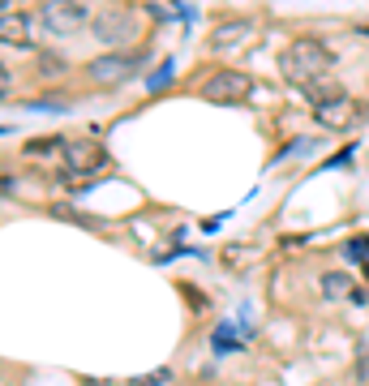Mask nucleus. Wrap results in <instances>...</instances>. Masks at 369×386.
Wrapping results in <instances>:
<instances>
[{"label": "nucleus", "instance_id": "obj_1", "mask_svg": "<svg viewBox=\"0 0 369 386\" xmlns=\"http://www.w3.org/2000/svg\"><path fill=\"white\" fill-rule=\"evenodd\" d=\"M331 65H335V52L322 43V39H292L288 47H284V56H279V69H284V78L292 82V86H309V82H318V78H327L331 73Z\"/></svg>", "mask_w": 369, "mask_h": 386}, {"label": "nucleus", "instance_id": "obj_10", "mask_svg": "<svg viewBox=\"0 0 369 386\" xmlns=\"http://www.w3.org/2000/svg\"><path fill=\"white\" fill-rule=\"evenodd\" d=\"M249 22H224L215 35H210V43H215V47H236V43H245L249 39Z\"/></svg>", "mask_w": 369, "mask_h": 386}, {"label": "nucleus", "instance_id": "obj_15", "mask_svg": "<svg viewBox=\"0 0 369 386\" xmlns=\"http://www.w3.org/2000/svg\"><path fill=\"white\" fill-rule=\"evenodd\" d=\"M172 73H176V65H172V61H164V69L150 78V86H168V82H172Z\"/></svg>", "mask_w": 369, "mask_h": 386}, {"label": "nucleus", "instance_id": "obj_4", "mask_svg": "<svg viewBox=\"0 0 369 386\" xmlns=\"http://www.w3.org/2000/svg\"><path fill=\"white\" fill-rule=\"evenodd\" d=\"M39 18L52 35H78L86 26V5L82 0H43Z\"/></svg>", "mask_w": 369, "mask_h": 386}, {"label": "nucleus", "instance_id": "obj_14", "mask_svg": "<svg viewBox=\"0 0 369 386\" xmlns=\"http://www.w3.org/2000/svg\"><path fill=\"white\" fill-rule=\"evenodd\" d=\"M164 382H172V369H155L146 378H133V386H164Z\"/></svg>", "mask_w": 369, "mask_h": 386}, {"label": "nucleus", "instance_id": "obj_6", "mask_svg": "<svg viewBox=\"0 0 369 386\" xmlns=\"http://www.w3.org/2000/svg\"><path fill=\"white\" fill-rule=\"evenodd\" d=\"M95 39H103V43L133 39V18L129 13H103V18H95Z\"/></svg>", "mask_w": 369, "mask_h": 386}, {"label": "nucleus", "instance_id": "obj_12", "mask_svg": "<svg viewBox=\"0 0 369 386\" xmlns=\"http://www.w3.org/2000/svg\"><path fill=\"white\" fill-rule=\"evenodd\" d=\"M52 150H65V138H35V142H26V155H52Z\"/></svg>", "mask_w": 369, "mask_h": 386}, {"label": "nucleus", "instance_id": "obj_8", "mask_svg": "<svg viewBox=\"0 0 369 386\" xmlns=\"http://www.w3.org/2000/svg\"><path fill=\"white\" fill-rule=\"evenodd\" d=\"M0 39H5L9 47H13V43H18V47H30V43H35L30 18H26V13H13V9H5V22H0Z\"/></svg>", "mask_w": 369, "mask_h": 386}, {"label": "nucleus", "instance_id": "obj_16", "mask_svg": "<svg viewBox=\"0 0 369 386\" xmlns=\"http://www.w3.org/2000/svg\"><path fill=\"white\" fill-rule=\"evenodd\" d=\"M61 69H65V65H61L56 56H43V65H39V73H43V78H56Z\"/></svg>", "mask_w": 369, "mask_h": 386}, {"label": "nucleus", "instance_id": "obj_18", "mask_svg": "<svg viewBox=\"0 0 369 386\" xmlns=\"http://www.w3.org/2000/svg\"><path fill=\"white\" fill-rule=\"evenodd\" d=\"M348 159H352V146H348V150H339V155H335V159L327 163V168H344V163H348Z\"/></svg>", "mask_w": 369, "mask_h": 386}, {"label": "nucleus", "instance_id": "obj_13", "mask_svg": "<svg viewBox=\"0 0 369 386\" xmlns=\"http://www.w3.org/2000/svg\"><path fill=\"white\" fill-rule=\"evenodd\" d=\"M210 348H215V352H232V348H241V339H232V326H219L215 339H210Z\"/></svg>", "mask_w": 369, "mask_h": 386}, {"label": "nucleus", "instance_id": "obj_5", "mask_svg": "<svg viewBox=\"0 0 369 386\" xmlns=\"http://www.w3.org/2000/svg\"><path fill=\"white\" fill-rule=\"evenodd\" d=\"M249 90H253V82H249L241 69H219V73L206 78L202 99H210V103H241Z\"/></svg>", "mask_w": 369, "mask_h": 386}, {"label": "nucleus", "instance_id": "obj_9", "mask_svg": "<svg viewBox=\"0 0 369 386\" xmlns=\"http://www.w3.org/2000/svg\"><path fill=\"white\" fill-rule=\"evenodd\" d=\"M318 284H322V292H327L331 301H352V296L361 292V288L352 284V275H344V270H327Z\"/></svg>", "mask_w": 369, "mask_h": 386}, {"label": "nucleus", "instance_id": "obj_7", "mask_svg": "<svg viewBox=\"0 0 369 386\" xmlns=\"http://www.w3.org/2000/svg\"><path fill=\"white\" fill-rule=\"evenodd\" d=\"M313 116H318V125H327V129H344V125L356 121V103L344 95V99H335L327 107H313Z\"/></svg>", "mask_w": 369, "mask_h": 386}, {"label": "nucleus", "instance_id": "obj_2", "mask_svg": "<svg viewBox=\"0 0 369 386\" xmlns=\"http://www.w3.org/2000/svg\"><path fill=\"white\" fill-rule=\"evenodd\" d=\"M103 168H108V150H103L95 138L65 142V172H61V181H65V185H82V181L99 176Z\"/></svg>", "mask_w": 369, "mask_h": 386}, {"label": "nucleus", "instance_id": "obj_11", "mask_svg": "<svg viewBox=\"0 0 369 386\" xmlns=\"http://www.w3.org/2000/svg\"><path fill=\"white\" fill-rule=\"evenodd\" d=\"M305 95L313 99V107H327V103H335V99H344V90L331 82V78H318V82H309L305 86Z\"/></svg>", "mask_w": 369, "mask_h": 386}, {"label": "nucleus", "instance_id": "obj_17", "mask_svg": "<svg viewBox=\"0 0 369 386\" xmlns=\"http://www.w3.org/2000/svg\"><path fill=\"white\" fill-rule=\"evenodd\" d=\"M348 258H369V241H352L348 245Z\"/></svg>", "mask_w": 369, "mask_h": 386}, {"label": "nucleus", "instance_id": "obj_3", "mask_svg": "<svg viewBox=\"0 0 369 386\" xmlns=\"http://www.w3.org/2000/svg\"><path fill=\"white\" fill-rule=\"evenodd\" d=\"M146 65V52H112V56H99L86 65V78L99 82V86H116V82H129L138 78Z\"/></svg>", "mask_w": 369, "mask_h": 386}, {"label": "nucleus", "instance_id": "obj_19", "mask_svg": "<svg viewBox=\"0 0 369 386\" xmlns=\"http://www.w3.org/2000/svg\"><path fill=\"white\" fill-rule=\"evenodd\" d=\"M361 35H369V26H365V30H361Z\"/></svg>", "mask_w": 369, "mask_h": 386}]
</instances>
